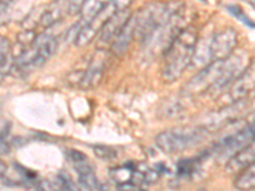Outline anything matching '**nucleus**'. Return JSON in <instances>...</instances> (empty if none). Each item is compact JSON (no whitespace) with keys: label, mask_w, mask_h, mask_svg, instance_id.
<instances>
[{"label":"nucleus","mask_w":255,"mask_h":191,"mask_svg":"<svg viewBox=\"0 0 255 191\" xmlns=\"http://www.w3.org/2000/svg\"><path fill=\"white\" fill-rule=\"evenodd\" d=\"M255 88V61H252L249 67L241 73L239 78L227 90V98L231 103L245 99L248 95Z\"/></svg>","instance_id":"f8f14e48"},{"label":"nucleus","mask_w":255,"mask_h":191,"mask_svg":"<svg viewBox=\"0 0 255 191\" xmlns=\"http://www.w3.org/2000/svg\"><path fill=\"white\" fill-rule=\"evenodd\" d=\"M87 0H69V10L70 14H77L81 12L82 6L84 5Z\"/></svg>","instance_id":"393cba45"},{"label":"nucleus","mask_w":255,"mask_h":191,"mask_svg":"<svg viewBox=\"0 0 255 191\" xmlns=\"http://www.w3.org/2000/svg\"><path fill=\"white\" fill-rule=\"evenodd\" d=\"M208 157H211V154H209V151H207L197 157L180 159L176 165L177 177L181 180H188L191 179V177H194L200 171L202 165H203V162Z\"/></svg>","instance_id":"f3484780"},{"label":"nucleus","mask_w":255,"mask_h":191,"mask_svg":"<svg viewBox=\"0 0 255 191\" xmlns=\"http://www.w3.org/2000/svg\"><path fill=\"white\" fill-rule=\"evenodd\" d=\"M186 23V12L184 6H180L176 12L170 17L163 24L157 27L143 44V51L147 59H154L157 55L165 54L168 46L172 44V41L176 38L180 32L185 28Z\"/></svg>","instance_id":"f03ea898"},{"label":"nucleus","mask_w":255,"mask_h":191,"mask_svg":"<svg viewBox=\"0 0 255 191\" xmlns=\"http://www.w3.org/2000/svg\"><path fill=\"white\" fill-rule=\"evenodd\" d=\"M56 186L60 190H77V185L73 183L69 174L65 171H60L56 175Z\"/></svg>","instance_id":"b1692460"},{"label":"nucleus","mask_w":255,"mask_h":191,"mask_svg":"<svg viewBox=\"0 0 255 191\" xmlns=\"http://www.w3.org/2000/svg\"><path fill=\"white\" fill-rule=\"evenodd\" d=\"M115 12H118V10H116L115 5L110 1L108 5L102 9L99 14H96L92 19L88 20L87 23H84L83 26H82L78 36H77L76 40H74V45L78 47H83L86 46V45L91 44V41L95 38V36L97 35V33L101 32L102 27L105 26V23L110 19V17Z\"/></svg>","instance_id":"9b49d317"},{"label":"nucleus","mask_w":255,"mask_h":191,"mask_svg":"<svg viewBox=\"0 0 255 191\" xmlns=\"http://www.w3.org/2000/svg\"><path fill=\"white\" fill-rule=\"evenodd\" d=\"M222 68L223 60L211 61L184 86L181 93L185 97H195L209 91H215L222 74Z\"/></svg>","instance_id":"423d86ee"},{"label":"nucleus","mask_w":255,"mask_h":191,"mask_svg":"<svg viewBox=\"0 0 255 191\" xmlns=\"http://www.w3.org/2000/svg\"><path fill=\"white\" fill-rule=\"evenodd\" d=\"M209 134L203 125L198 127H175L156 136V145L166 154H175L195 147Z\"/></svg>","instance_id":"7ed1b4c3"},{"label":"nucleus","mask_w":255,"mask_h":191,"mask_svg":"<svg viewBox=\"0 0 255 191\" xmlns=\"http://www.w3.org/2000/svg\"><path fill=\"white\" fill-rule=\"evenodd\" d=\"M110 1L111 0H87L82 6L81 12L78 13L81 15V23H87L88 20L92 19L96 14H99Z\"/></svg>","instance_id":"aec40b11"},{"label":"nucleus","mask_w":255,"mask_h":191,"mask_svg":"<svg viewBox=\"0 0 255 191\" xmlns=\"http://www.w3.org/2000/svg\"><path fill=\"white\" fill-rule=\"evenodd\" d=\"M238 45V32L231 27H226L222 31L212 35L209 38V54L212 61L225 60L231 56Z\"/></svg>","instance_id":"1a4fd4ad"},{"label":"nucleus","mask_w":255,"mask_h":191,"mask_svg":"<svg viewBox=\"0 0 255 191\" xmlns=\"http://www.w3.org/2000/svg\"><path fill=\"white\" fill-rule=\"evenodd\" d=\"M180 5L181 3L179 1H153L143 6L139 12L134 14L136 38L144 41L157 27L170 19Z\"/></svg>","instance_id":"20e7f679"},{"label":"nucleus","mask_w":255,"mask_h":191,"mask_svg":"<svg viewBox=\"0 0 255 191\" xmlns=\"http://www.w3.org/2000/svg\"><path fill=\"white\" fill-rule=\"evenodd\" d=\"M255 161V138L248 145L239 151L235 156L226 162V170L230 174H239L245 167L252 165Z\"/></svg>","instance_id":"2eb2a0df"},{"label":"nucleus","mask_w":255,"mask_h":191,"mask_svg":"<svg viewBox=\"0 0 255 191\" xmlns=\"http://www.w3.org/2000/svg\"><path fill=\"white\" fill-rule=\"evenodd\" d=\"M68 13H70L69 0H52L50 4L44 5L40 26L42 28H50L58 22H60Z\"/></svg>","instance_id":"ddd939ff"},{"label":"nucleus","mask_w":255,"mask_h":191,"mask_svg":"<svg viewBox=\"0 0 255 191\" xmlns=\"http://www.w3.org/2000/svg\"><path fill=\"white\" fill-rule=\"evenodd\" d=\"M252 60L247 51L240 50V51H235L231 56L223 60V68L222 74L218 81L217 86H216V92H225L230 88L234 82L239 78L241 73L247 69L250 65Z\"/></svg>","instance_id":"6e6552de"},{"label":"nucleus","mask_w":255,"mask_h":191,"mask_svg":"<svg viewBox=\"0 0 255 191\" xmlns=\"http://www.w3.org/2000/svg\"><path fill=\"white\" fill-rule=\"evenodd\" d=\"M0 67H1V78L8 74L10 70L13 69L14 65V59H13V52H12V45L9 42L8 38L5 36H1L0 38Z\"/></svg>","instance_id":"6ab92c4d"},{"label":"nucleus","mask_w":255,"mask_h":191,"mask_svg":"<svg viewBox=\"0 0 255 191\" xmlns=\"http://www.w3.org/2000/svg\"><path fill=\"white\" fill-rule=\"evenodd\" d=\"M56 47L58 41L55 37L46 33L37 36L19 56L14 58L13 69H17L23 74H28L32 70L38 69L55 54Z\"/></svg>","instance_id":"39448f33"},{"label":"nucleus","mask_w":255,"mask_h":191,"mask_svg":"<svg viewBox=\"0 0 255 191\" xmlns=\"http://www.w3.org/2000/svg\"><path fill=\"white\" fill-rule=\"evenodd\" d=\"M68 161L78 175V184L84 190H101L102 185L93 171V166L90 158L76 149H68L65 152Z\"/></svg>","instance_id":"0eeeda50"},{"label":"nucleus","mask_w":255,"mask_h":191,"mask_svg":"<svg viewBox=\"0 0 255 191\" xmlns=\"http://www.w3.org/2000/svg\"><path fill=\"white\" fill-rule=\"evenodd\" d=\"M134 38H136L135 18H134V15H131L129 20L125 23V26L122 28V31L119 32V35L116 36L115 40L111 42V52L115 54V55H123L133 44Z\"/></svg>","instance_id":"dca6fc26"},{"label":"nucleus","mask_w":255,"mask_h":191,"mask_svg":"<svg viewBox=\"0 0 255 191\" xmlns=\"http://www.w3.org/2000/svg\"><path fill=\"white\" fill-rule=\"evenodd\" d=\"M235 186L239 190H250L255 188V161L245 167L235 181Z\"/></svg>","instance_id":"412c9836"},{"label":"nucleus","mask_w":255,"mask_h":191,"mask_svg":"<svg viewBox=\"0 0 255 191\" xmlns=\"http://www.w3.org/2000/svg\"><path fill=\"white\" fill-rule=\"evenodd\" d=\"M226 9H227V12H229L232 17L235 18V19H238L240 23L245 24V26L249 27V28L255 29V22L252 19V18L248 17V14L244 12L241 6L236 5V4H229V5L226 6Z\"/></svg>","instance_id":"4be33fe9"},{"label":"nucleus","mask_w":255,"mask_h":191,"mask_svg":"<svg viewBox=\"0 0 255 191\" xmlns=\"http://www.w3.org/2000/svg\"><path fill=\"white\" fill-rule=\"evenodd\" d=\"M199 1H203V3H207V0H199Z\"/></svg>","instance_id":"c85d7f7f"},{"label":"nucleus","mask_w":255,"mask_h":191,"mask_svg":"<svg viewBox=\"0 0 255 191\" xmlns=\"http://www.w3.org/2000/svg\"><path fill=\"white\" fill-rule=\"evenodd\" d=\"M111 3L115 5L116 10L119 12V10H125L129 8V5L133 3V0H111Z\"/></svg>","instance_id":"a878e982"},{"label":"nucleus","mask_w":255,"mask_h":191,"mask_svg":"<svg viewBox=\"0 0 255 191\" xmlns=\"http://www.w3.org/2000/svg\"><path fill=\"white\" fill-rule=\"evenodd\" d=\"M197 42V31L191 26H186L168 46L163 54L162 69L163 79L167 83H174L177 81L193 63Z\"/></svg>","instance_id":"f257e3e1"},{"label":"nucleus","mask_w":255,"mask_h":191,"mask_svg":"<svg viewBox=\"0 0 255 191\" xmlns=\"http://www.w3.org/2000/svg\"><path fill=\"white\" fill-rule=\"evenodd\" d=\"M93 152H95L97 158H100L101 161H106V162L114 161L118 157V152L114 148L108 147V145H95Z\"/></svg>","instance_id":"5701e85b"},{"label":"nucleus","mask_w":255,"mask_h":191,"mask_svg":"<svg viewBox=\"0 0 255 191\" xmlns=\"http://www.w3.org/2000/svg\"><path fill=\"white\" fill-rule=\"evenodd\" d=\"M130 17L131 14L128 12V9L114 13L110 17V19H109L108 22L105 23V26L102 27L101 32H100V41L104 42V44L113 42Z\"/></svg>","instance_id":"4468645a"},{"label":"nucleus","mask_w":255,"mask_h":191,"mask_svg":"<svg viewBox=\"0 0 255 191\" xmlns=\"http://www.w3.org/2000/svg\"><path fill=\"white\" fill-rule=\"evenodd\" d=\"M249 127H250V130H252V133L254 134V136H255V119H254V121L249 125Z\"/></svg>","instance_id":"cd10ccee"},{"label":"nucleus","mask_w":255,"mask_h":191,"mask_svg":"<svg viewBox=\"0 0 255 191\" xmlns=\"http://www.w3.org/2000/svg\"><path fill=\"white\" fill-rule=\"evenodd\" d=\"M138 168L133 165V163H127L120 167L111 168L110 171V179L113 180V183L116 184V186L122 190L125 189H136L135 185L133 184L134 176Z\"/></svg>","instance_id":"a211bd4d"},{"label":"nucleus","mask_w":255,"mask_h":191,"mask_svg":"<svg viewBox=\"0 0 255 191\" xmlns=\"http://www.w3.org/2000/svg\"><path fill=\"white\" fill-rule=\"evenodd\" d=\"M109 60H110V52L108 50H96L88 63L87 69L81 77L79 87L82 90H91V88L96 87L104 77V73L108 69Z\"/></svg>","instance_id":"9d476101"},{"label":"nucleus","mask_w":255,"mask_h":191,"mask_svg":"<svg viewBox=\"0 0 255 191\" xmlns=\"http://www.w3.org/2000/svg\"><path fill=\"white\" fill-rule=\"evenodd\" d=\"M243 1L248 3L250 6H253V9H255V0H243Z\"/></svg>","instance_id":"bb28decb"}]
</instances>
